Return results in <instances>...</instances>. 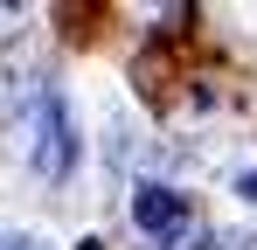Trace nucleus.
<instances>
[{"mask_svg": "<svg viewBox=\"0 0 257 250\" xmlns=\"http://www.w3.org/2000/svg\"><path fill=\"white\" fill-rule=\"evenodd\" d=\"M0 250H35V243H0Z\"/></svg>", "mask_w": 257, "mask_h": 250, "instance_id": "nucleus-4", "label": "nucleus"}, {"mask_svg": "<svg viewBox=\"0 0 257 250\" xmlns=\"http://www.w3.org/2000/svg\"><path fill=\"white\" fill-rule=\"evenodd\" d=\"M14 139H21V160L35 167L42 181H63V174L77 167V125H70V104H63L56 90H35V97H28Z\"/></svg>", "mask_w": 257, "mask_h": 250, "instance_id": "nucleus-1", "label": "nucleus"}, {"mask_svg": "<svg viewBox=\"0 0 257 250\" xmlns=\"http://www.w3.org/2000/svg\"><path fill=\"white\" fill-rule=\"evenodd\" d=\"M195 250H250L243 236H209V243H195Z\"/></svg>", "mask_w": 257, "mask_h": 250, "instance_id": "nucleus-3", "label": "nucleus"}, {"mask_svg": "<svg viewBox=\"0 0 257 250\" xmlns=\"http://www.w3.org/2000/svg\"><path fill=\"white\" fill-rule=\"evenodd\" d=\"M77 250H104V243H77Z\"/></svg>", "mask_w": 257, "mask_h": 250, "instance_id": "nucleus-5", "label": "nucleus"}, {"mask_svg": "<svg viewBox=\"0 0 257 250\" xmlns=\"http://www.w3.org/2000/svg\"><path fill=\"white\" fill-rule=\"evenodd\" d=\"M132 222L153 236L160 250L188 243V229H195V202L181 195V188H160V181H146L139 195H132Z\"/></svg>", "mask_w": 257, "mask_h": 250, "instance_id": "nucleus-2", "label": "nucleus"}]
</instances>
